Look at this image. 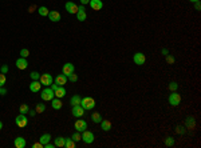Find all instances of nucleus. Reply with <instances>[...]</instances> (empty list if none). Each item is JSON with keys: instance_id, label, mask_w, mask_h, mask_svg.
<instances>
[{"instance_id": "nucleus-37", "label": "nucleus", "mask_w": 201, "mask_h": 148, "mask_svg": "<svg viewBox=\"0 0 201 148\" xmlns=\"http://www.w3.org/2000/svg\"><path fill=\"white\" fill-rule=\"evenodd\" d=\"M5 82H7V79H5V75L0 72V87H1V86H4Z\"/></svg>"}, {"instance_id": "nucleus-32", "label": "nucleus", "mask_w": 201, "mask_h": 148, "mask_svg": "<svg viewBox=\"0 0 201 148\" xmlns=\"http://www.w3.org/2000/svg\"><path fill=\"white\" fill-rule=\"evenodd\" d=\"M19 111H20V113H27V112L30 111V108H28V106L27 104H22L20 107H19Z\"/></svg>"}, {"instance_id": "nucleus-27", "label": "nucleus", "mask_w": 201, "mask_h": 148, "mask_svg": "<svg viewBox=\"0 0 201 148\" xmlns=\"http://www.w3.org/2000/svg\"><path fill=\"white\" fill-rule=\"evenodd\" d=\"M194 125H196V121H194V119H193V117H188V119H186V128H189V129H193V128H194Z\"/></svg>"}, {"instance_id": "nucleus-3", "label": "nucleus", "mask_w": 201, "mask_h": 148, "mask_svg": "<svg viewBox=\"0 0 201 148\" xmlns=\"http://www.w3.org/2000/svg\"><path fill=\"white\" fill-rule=\"evenodd\" d=\"M54 91L51 90V88H44V90L42 91V95H40V98L44 100V102H51L54 99Z\"/></svg>"}, {"instance_id": "nucleus-2", "label": "nucleus", "mask_w": 201, "mask_h": 148, "mask_svg": "<svg viewBox=\"0 0 201 148\" xmlns=\"http://www.w3.org/2000/svg\"><path fill=\"white\" fill-rule=\"evenodd\" d=\"M180 103H181V95L177 94L176 91H174V92H172V94H170V96H169V104H170V106H173V107H176V106H178Z\"/></svg>"}, {"instance_id": "nucleus-40", "label": "nucleus", "mask_w": 201, "mask_h": 148, "mask_svg": "<svg viewBox=\"0 0 201 148\" xmlns=\"http://www.w3.org/2000/svg\"><path fill=\"white\" fill-rule=\"evenodd\" d=\"M176 132L181 135V133H184V132H185V128H182L181 125H177V127H176Z\"/></svg>"}, {"instance_id": "nucleus-28", "label": "nucleus", "mask_w": 201, "mask_h": 148, "mask_svg": "<svg viewBox=\"0 0 201 148\" xmlns=\"http://www.w3.org/2000/svg\"><path fill=\"white\" fill-rule=\"evenodd\" d=\"M38 12H39V15H40V16H47L50 11H48V8H47V7H39Z\"/></svg>"}, {"instance_id": "nucleus-29", "label": "nucleus", "mask_w": 201, "mask_h": 148, "mask_svg": "<svg viewBox=\"0 0 201 148\" xmlns=\"http://www.w3.org/2000/svg\"><path fill=\"white\" fill-rule=\"evenodd\" d=\"M46 110V106L43 103H39L36 104V108H35V111H36V113H43Z\"/></svg>"}, {"instance_id": "nucleus-33", "label": "nucleus", "mask_w": 201, "mask_h": 148, "mask_svg": "<svg viewBox=\"0 0 201 148\" xmlns=\"http://www.w3.org/2000/svg\"><path fill=\"white\" fill-rule=\"evenodd\" d=\"M177 88H178V84H177L176 82H172L170 84H169V90H170V92H174V91H177Z\"/></svg>"}, {"instance_id": "nucleus-46", "label": "nucleus", "mask_w": 201, "mask_h": 148, "mask_svg": "<svg viewBox=\"0 0 201 148\" xmlns=\"http://www.w3.org/2000/svg\"><path fill=\"white\" fill-rule=\"evenodd\" d=\"M44 148H54V144L47 143V144H44Z\"/></svg>"}, {"instance_id": "nucleus-13", "label": "nucleus", "mask_w": 201, "mask_h": 148, "mask_svg": "<svg viewBox=\"0 0 201 148\" xmlns=\"http://www.w3.org/2000/svg\"><path fill=\"white\" fill-rule=\"evenodd\" d=\"M47 16H48L50 21H54V23H56V21L61 20V13L58 12V11H50Z\"/></svg>"}, {"instance_id": "nucleus-51", "label": "nucleus", "mask_w": 201, "mask_h": 148, "mask_svg": "<svg viewBox=\"0 0 201 148\" xmlns=\"http://www.w3.org/2000/svg\"><path fill=\"white\" fill-rule=\"evenodd\" d=\"M1 128H3V123H1V121H0V129H1Z\"/></svg>"}, {"instance_id": "nucleus-48", "label": "nucleus", "mask_w": 201, "mask_h": 148, "mask_svg": "<svg viewBox=\"0 0 201 148\" xmlns=\"http://www.w3.org/2000/svg\"><path fill=\"white\" fill-rule=\"evenodd\" d=\"M90 0H81V3H82V5H85V4H87Z\"/></svg>"}, {"instance_id": "nucleus-9", "label": "nucleus", "mask_w": 201, "mask_h": 148, "mask_svg": "<svg viewBox=\"0 0 201 148\" xmlns=\"http://www.w3.org/2000/svg\"><path fill=\"white\" fill-rule=\"evenodd\" d=\"M87 128V121L83 119H78L75 121V129L79 132H83Z\"/></svg>"}, {"instance_id": "nucleus-25", "label": "nucleus", "mask_w": 201, "mask_h": 148, "mask_svg": "<svg viewBox=\"0 0 201 148\" xmlns=\"http://www.w3.org/2000/svg\"><path fill=\"white\" fill-rule=\"evenodd\" d=\"M86 17H87L86 11H78V12H77V19H78L79 21H85Z\"/></svg>"}, {"instance_id": "nucleus-34", "label": "nucleus", "mask_w": 201, "mask_h": 148, "mask_svg": "<svg viewBox=\"0 0 201 148\" xmlns=\"http://www.w3.org/2000/svg\"><path fill=\"white\" fill-rule=\"evenodd\" d=\"M30 76H31V79H32V80H39V78H40V74H39V72H36V71H34V72H31V74H30Z\"/></svg>"}, {"instance_id": "nucleus-49", "label": "nucleus", "mask_w": 201, "mask_h": 148, "mask_svg": "<svg viewBox=\"0 0 201 148\" xmlns=\"http://www.w3.org/2000/svg\"><path fill=\"white\" fill-rule=\"evenodd\" d=\"M36 8V7H35V5H32V7H30V12H34V9Z\"/></svg>"}, {"instance_id": "nucleus-43", "label": "nucleus", "mask_w": 201, "mask_h": 148, "mask_svg": "<svg viewBox=\"0 0 201 148\" xmlns=\"http://www.w3.org/2000/svg\"><path fill=\"white\" fill-rule=\"evenodd\" d=\"M194 8H196L197 11H198V9L201 8V4H200V1H196V3H194Z\"/></svg>"}, {"instance_id": "nucleus-30", "label": "nucleus", "mask_w": 201, "mask_h": 148, "mask_svg": "<svg viewBox=\"0 0 201 148\" xmlns=\"http://www.w3.org/2000/svg\"><path fill=\"white\" fill-rule=\"evenodd\" d=\"M71 139H73L75 143H77V141H79V140H82V135L79 133V131H77V132H74V133H73Z\"/></svg>"}, {"instance_id": "nucleus-45", "label": "nucleus", "mask_w": 201, "mask_h": 148, "mask_svg": "<svg viewBox=\"0 0 201 148\" xmlns=\"http://www.w3.org/2000/svg\"><path fill=\"white\" fill-rule=\"evenodd\" d=\"M7 94V91L4 90V88H1V87H0V95H5Z\"/></svg>"}, {"instance_id": "nucleus-4", "label": "nucleus", "mask_w": 201, "mask_h": 148, "mask_svg": "<svg viewBox=\"0 0 201 148\" xmlns=\"http://www.w3.org/2000/svg\"><path fill=\"white\" fill-rule=\"evenodd\" d=\"M39 82H40L42 86H51V84L54 83V79L50 74H43V75H40Z\"/></svg>"}, {"instance_id": "nucleus-47", "label": "nucleus", "mask_w": 201, "mask_h": 148, "mask_svg": "<svg viewBox=\"0 0 201 148\" xmlns=\"http://www.w3.org/2000/svg\"><path fill=\"white\" fill-rule=\"evenodd\" d=\"M162 55H164V56H166V55H168V49H166V48L162 49Z\"/></svg>"}, {"instance_id": "nucleus-41", "label": "nucleus", "mask_w": 201, "mask_h": 148, "mask_svg": "<svg viewBox=\"0 0 201 148\" xmlns=\"http://www.w3.org/2000/svg\"><path fill=\"white\" fill-rule=\"evenodd\" d=\"M32 148H44V145H43L40 141H38V143H34L32 144Z\"/></svg>"}, {"instance_id": "nucleus-39", "label": "nucleus", "mask_w": 201, "mask_h": 148, "mask_svg": "<svg viewBox=\"0 0 201 148\" xmlns=\"http://www.w3.org/2000/svg\"><path fill=\"white\" fill-rule=\"evenodd\" d=\"M0 72L5 75L7 72H8V66H1V67H0Z\"/></svg>"}, {"instance_id": "nucleus-36", "label": "nucleus", "mask_w": 201, "mask_h": 148, "mask_svg": "<svg viewBox=\"0 0 201 148\" xmlns=\"http://www.w3.org/2000/svg\"><path fill=\"white\" fill-rule=\"evenodd\" d=\"M30 55V51L27 48H23V49H20V58H27Z\"/></svg>"}, {"instance_id": "nucleus-8", "label": "nucleus", "mask_w": 201, "mask_h": 148, "mask_svg": "<svg viewBox=\"0 0 201 148\" xmlns=\"http://www.w3.org/2000/svg\"><path fill=\"white\" fill-rule=\"evenodd\" d=\"M71 113H73V116H75V117H82L83 113H85V110H83V107L81 104H79V106H73Z\"/></svg>"}, {"instance_id": "nucleus-19", "label": "nucleus", "mask_w": 201, "mask_h": 148, "mask_svg": "<svg viewBox=\"0 0 201 148\" xmlns=\"http://www.w3.org/2000/svg\"><path fill=\"white\" fill-rule=\"evenodd\" d=\"M51 104H52L54 110H61V108H62V100L59 98L52 99V100H51Z\"/></svg>"}, {"instance_id": "nucleus-15", "label": "nucleus", "mask_w": 201, "mask_h": 148, "mask_svg": "<svg viewBox=\"0 0 201 148\" xmlns=\"http://www.w3.org/2000/svg\"><path fill=\"white\" fill-rule=\"evenodd\" d=\"M16 67L19 70H26L27 67H28V63L26 60V58H20L16 60Z\"/></svg>"}, {"instance_id": "nucleus-12", "label": "nucleus", "mask_w": 201, "mask_h": 148, "mask_svg": "<svg viewBox=\"0 0 201 148\" xmlns=\"http://www.w3.org/2000/svg\"><path fill=\"white\" fill-rule=\"evenodd\" d=\"M89 3H90V7L94 9V11H99V9H102V7H103L102 0H90Z\"/></svg>"}, {"instance_id": "nucleus-35", "label": "nucleus", "mask_w": 201, "mask_h": 148, "mask_svg": "<svg viewBox=\"0 0 201 148\" xmlns=\"http://www.w3.org/2000/svg\"><path fill=\"white\" fill-rule=\"evenodd\" d=\"M67 79L70 80V82H73V83H75L77 80H78V76L75 75V72H73V74H70L69 76H67Z\"/></svg>"}, {"instance_id": "nucleus-42", "label": "nucleus", "mask_w": 201, "mask_h": 148, "mask_svg": "<svg viewBox=\"0 0 201 148\" xmlns=\"http://www.w3.org/2000/svg\"><path fill=\"white\" fill-rule=\"evenodd\" d=\"M28 113H30V116H31V117H34V116L36 115V111H35V110H30Z\"/></svg>"}, {"instance_id": "nucleus-38", "label": "nucleus", "mask_w": 201, "mask_h": 148, "mask_svg": "<svg viewBox=\"0 0 201 148\" xmlns=\"http://www.w3.org/2000/svg\"><path fill=\"white\" fill-rule=\"evenodd\" d=\"M166 63H169V64H173L174 63V58L173 56H170V55H166Z\"/></svg>"}, {"instance_id": "nucleus-6", "label": "nucleus", "mask_w": 201, "mask_h": 148, "mask_svg": "<svg viewBox=\"0 0 201 148\" xmlns=\"http://www.w3.org/2000/svg\"><path fill=\"white\" fill-rule=\"evenodd\" d=\"M94 139H95V136H94V133H93V132L87 131V129H85V131H83V133H82V140H83V141H85L86 144H91L93 141H94Z\"/></svg>"}, {"instance_id": "nucleus-22", "label": "nucleus", "mask_w": 201, "mask_h": 148, "mask_svg": "<svg viewBox=\"0 0 201 148\" xmlns=\"http://www.w3.org/2000/svg\"><path fill=\"white\" fill-rule=\"evenodd\" d=\"M65 147L66 148H74L75 141L71 139V137H65Z\"/></svg>"}, {"instance_id": "nucleus-1", "label": "nucleus", "mask_w": 201, "mask_h": 148, "mask_svg": "<svg viewBox=\"0 0 201 148\" xmlns=\"http://www.w3.org/2000/svg\"><path fill=\"white\" fill-rule=\"evenodd\" d=\"M81 106L83 107L85 111H90V110H93L95 107V100L93 98H90V96H86V98H83L81 100Z\"/></svg>"}, {"instance_id": "nucleus-24", "label": "nucleus", "mask_w": 201, "mask_h": 148, "mask_svg": "<svg viewBox=\"0 0 201 148\" xmlns=\"http://www.w3.org/2000/svg\"><path fill=\"white\" fill-rule=\"evenodd\" d=\"M50 139H51V135H50V133H44V135H42V136H40L39 141H40V143L44 145V144H47V143L50 141Z\"/></svg>"}, {"instance_id": "nucleus-44", "label": "nucleus", "mask_w": 201, "mask_h": 148, "mask_svg": "<svg viewBox=\"0 0 201 148\" xmlns=\"http://www.w3.org/2000/svg\"><path fill=\"white\" fill-rule=\"evenodd\" d=\"M58 87H59V86H58L56 83H55V84H54V83H52V84L50 86V88H51V90H52V91H55V90H56V88H58Z\"/></svg>"}, {"instance_id": "nucleus-31", "label": "nucleus", "mask_w": 201, "mask_h": 148, "mask_svg": "<svg viewBox=\"0 0 201 148\" xmlns=\"http://www.w3.org/2000/svg\"><path fill=\"white\" fill-rule=\"evenodd\" d=\"M173 144H174V139H173V137H170V136L165 137V145H166V147H172Z\"/></svg>"}, {"instance_id": "nucleus-16", "label": "nucleus", "mask_w": 201, "mask_h": 148, "mask_svg": "<svg viewBox=\"0 0 201 148\" xmlns=\"http://www.w3.org/2000/svg\"><path fill=\"white\" fill-rule=\"evenodd\" d=\"M13 145H15L16 148H24L26 147V139H24V137H22V136H19V137L15 139Z\"/></svg>"}, {"instance_id": "nucleus-23", "label": "nucleus", "mask_w": 201, "mask_h": 148, "mask_svg": "<svg viewBox=\"0 0 201 148\" xmlns=\"http://www.w3.org/2000/svg\"><path fill=\"white\" fill-rule=\"evenodd\" d=\"M101 127H102L103 131H110L111 129V123L109 120H102L101 121Z\"/></svg>"}, {"instance_id": "nucleus-18", "label": "nucleus", "mask_w": 201, "mask_h": 148, "mask_svg": "<svg viewBox=\"0 0 201 148\" xmlns=\"http://www.w3.org/2000/svg\"><path fill=\"white\" fill-rule=\"evenodd\" d=\"M54 95H55L56 98L62 99V98H63V96H65V95H66V90H65V87H63V86H59V87H58V88H56V90L54 91Z\"/></svg>"}, {"instance_id": "nucleus-7", "label": "nucleus", "mask_w": 201, "mask_h": 148, "mask_svg": "<svg viewBox=\"0 0 201 148\" xmlns=\"http://www.w3.org/2000/svg\"><path fill=\"white\" fill-rule=\"evenodd\" d=\"M133 62L136 63L137 66H142V64H145V62H146V56H145L142 52H137V54H134V56H133Z\"/></svg>"}, {"instance_id": "nucleus-10", "label": "nucleus", "mask_w": 201, "mask_h": 148, "mask_svg": "<svg viewBox=\"0 0 201 148\" xmlns=\"http://www.w3.org/2000/svg\"><path fill=\"white\" fill-rule=\"evenodd\" d=\"M74 71H75L74 64H71V63H66L65 66H63V68H62V74L66 75V76H69V75L73 74Z\"/></svg>"}, {"instance_id": "nucleus-17", "label": "nucleus", "mask_w": 201, "mask_h": 148, "mask_svg": "<svg viewBox=\"0 0 201 148\" xmlns=\"http://www.w3.org/2000/svg\"><path fill=\"white\" fill-rule=\"evenodd\" d=\"M55 83H56L58 86H65L66 83H67V76L66 75H58L56 78H55Z\"/></svg>"}, {"instance_id": "nucleus-20", "label": "nucleus", "mask_w": 201, "mask_h": 148, "mask_svg": "<svg viewBox=\"0 0 201 148\" xmlns=\"http://www.w3.org/2000/svg\"><path fill=\"white\" fill-rule=\"evenodd\" d=\"M81 100H82V99H81L79 95H74V96L70 99V104L71 106H79V104H81Z\"/></svg>"}, {"instance_id": "nucleus-50", "label": "nucleus", "mask_w": 201, "mask_h": 148, "mask_svg": "<svg viewBox=\"0 0 201 148\" xmlns=\"http://www.w3.org/2000/svg\"><path fill=\"white\" fill-rule=\"evenodd\" d=\"M189 1H192V3H196V1H200V0H189Z\"/></svg>"}, {"instance_id": "nucleus-26", "label": "nucleus", "mask_w": 201, "mask_h": 148, "mask_svg": "<svg viewBox=\"0 0 201 148\" xmlns=\"http://www.w3.org/2000/svg\"><path fill=\"white\" fill-rule=\"evenodd\" d=\"M91 120H93L94 123H101V121H102V117H101V113H98V112H94V113L91 115Z\"/></svg>"}, {"instance_id": "nucleus-11", "label": "nucleus", "mask_w": 201, "mask_h": 148, "mask_svg": "<svg viewBox=\"0 0 201 148\" xmlns=\"http://www.w3.org/2000/svg\"><path fill=\"white\" fill-rule=\"evenodd\" d=\"M66 11L69 13H77L78 12V5L73 3V1H67L66 3Z\"/></svg>"}, {"instance_id": "nucleus-14", "label": "nucleus", "mask_w": 201, "mask_h": 148, "mask_svg": "<svg viewBox=\"0 0 201 148\" xmlns=\"http://www.w3.org/2000/svg\"><path fill=\"white\" fill-rule=\"evenodd\" d=\"M42 88V84L39 80H32V83L30 84V91L31 92H39Z\"/></svg>"}, {"instance_id": "nucleus-21", "label": "nucleus", "mask_w": 201, "mask_h": 148, "mask_svg": "<svg viewBox=\"0 0 201 148\" xmlns=\"http://www.w3.org/2000/svg\"><path fill=\"white\" fill-rule=\"evenodd\" d=\"M54 145H55V147H65V137L58 136L56 139L54 140Z\"/></svg>"}, {"instance_id": "nucleus-5", "label": "nucleus", "mask_w": 201, "mask_h": 148, "mask_svg": "<svg viewBox=\"0 0 201 148\" xmlns=\"http://www.w3.org/2000/svg\"><path fill=\"white\" fill-rule=\"evenodd\" d=\"M15 123H16L17 127L23 128V127H26V125L28 124V117H26L24 113H20L19 116H16V119H15Z\"/></svg>"}]
</instances>
